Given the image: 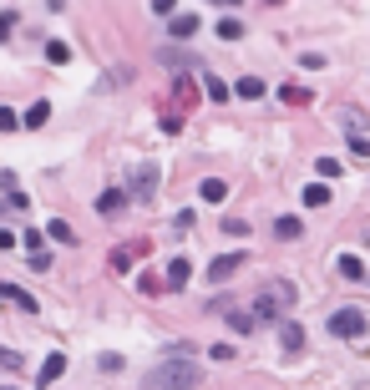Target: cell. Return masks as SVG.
<instances>
[{"instance_id":"1","label":"cell","mask_w":370,"mask_h":390,"mask_svg":"<svg viewBox=\"0 0 370 390\" xmlns=\"http://www.w3.org/2000/svg\"><path fill=\"white\" fill-rule=\"evenodd\" d=\"M198 365L193 360H163L158 370L142 380V390H198Z\"/></svg>"},{"instance_id":"2","label":"cell","mask_w":370,"mask_h":390,"mask_svg":"<svg viewBox=\"0 0 370 390\" xmlns=\"http://www.w3.org/2000/svg\"><path fill=\"white\" fill-rule=\"evenodd\" d=\"M198 102V86H193V76H178L172 81V102L163 106V132H183V112Z\"/></svg>"},{"instance_id":"3","label":"cell","mask_w":370,"mask_h":390,"mask_svg":"<svg viewBox=\"0 0 370 390\" xmlns=\"http://www.w3.org/2000/svg\"><path fill=\"white\" fill-rule=\"evenodd\" d=\"M289 305H294V284H264L259 289V299H254V319H279V314H289Z\"/></svg>"},{"instance_id":"4","label":"cell","mask_w":370,"mask_h":390,"mask_svg":"<svg viewBox=\"0 0 370 390\" xmlns=\"http://www.w3.org/2000/svg\"><path fill=\"white\" fill-rule=\"evenodd\" d=\"M365 330H370V319H365V309H355V305H345V309L330 314V335H340V340H360Z\"/></svg>"},{"instance_id":"5","label":"cell","mask_w":370,"mask_h":390,"mask_svg":"<svg viewBox=\"0 0 370 390\" xmlns=\"http://www.w3.org/2000/svg\"><path fill=\"white\" fill-rule=\"evenodd\" d=\"M238 264H244V253H224V258H213V264H208V279H213V284H224V279L238 274Z\"/></svg>"},{"instance_id":"6","label":"cell","mask_w":370,"mask_h":390,"mask_svg":"<svg viewBox=\"0 0 370 390\" xmlns=\"http://www.w3.org/2000/svg\"><path fill=\"white\" fill-rule=\"evenodd\" d=\"M122 208H127V193H122V188H107L102 198H97V213H102V218H117Z\"/></svg>"},{"instance_id":"7","label":"cell","mask_w":370,"mask_h":390,"mask_svg":"<svg viewBox=\"0 0 370 390\" xmlns=\"http://www.w3.org/2000/svg\"><path fill=\"white\" fill-rule=\"evenodd\" d=\"M188 279H193V264H188V258L178 253V258H172V264H167V274H163V284H167V289H183Z\"/></svg>"},{"instance_id":"8","label":"cell","mask_w":370,"mask_h":390,"mask_svg":"<svg viewBox=\"0 0 370 390\" xmlns=\"http://www.w3.org/2000/svg\"><path fill=\"white\" fill-rule=\"evenodd\" d=\"M61 370H67V355H46V360H41V370H36V385H56Z\"/></svg>"},{"instance_id":"9","label":"cell","mask_w":370,"mask_h":390,"mask_svg":"<svg viewBox=\"0 0 370 390\" xmlns=\"http://www.w3.org/2000/svg\"><path fill=\"white\" fill-rule=\"evenodd\" d=\"M167 31H172V41H188V36H198V15H193V11L172 15V20H167Z\"/></svg>"},{"instance_id":"10","label":"cell","mask_w":370,"mask_h":390,"mask_svg":"<svg viewBox=\"0 0 370 390\" xmlns=\"http://www.w3.org/2000/svg\"><path fill=\"white\" fill-rule=\"evenodd\" d=\"M0 299H6V305H15V309H26V314H36V294L15 289V284H0Z\"/></svg>"},{"instance_id":"11","label":"cell","mask_w":370,"mask_h":390,"mask_svg":"<svg viewBox=\"0 0 370 390\" xmlns=\"http://www.w3.org/2000/svg\"><path fill=\"white\" fill-rule=\"evenodd\" d=\"M152 188H158V167H137L132 172V193L137 198H152Z\"/></svg>"},{"instance_id":"12","label":"cell","mask_w":370,"mask_h":390,"mask_svg":"<svg viewBox=\"0 0 370 390\" xmlns=\"http://www.w3.org/2000/svg\"><path fill=\"white\" fill-rule=\"evenodd\" d=\"M279 344H285L289 355H294V350H304V330H299V324H289V319H285V324H279Z\"/></svg>"},{"instance_id":"13","label":"cell","mask_w":370,"mask_h":390,"mask_svg":"<svg viewBox=\"0 0 370 390\" xmlns=\"http://www.w3.org/2000/svg\"><path fill=\"white\" fill-rule=\"evenodd\" d=\"M137 253H142V244H127V249H117V253H112V274H127V269L137 264Z\"/></svg>"},{"instance_id":"14","label":"cell","mask_w":370,"mask_h":390,"mask_svg":"<svg viewBox=\"0 0 370 390\" xmlns=\"http://www.w3.org/2000/svg\"><path fill=\"white\" fill-rule=\"evenodd\" d=\"M264 92H269V86L259 81V76H244V81L233 86V97H244V102H259V97H264Z\"/></svg>"},{"instance_id":"15","label":"cell","mask_w":370,"mask_h":390,"mask_svg":"<svg viewBox=\"0 0 370 390\" xmlns=\"http://www.w3.org/2000/svg\"><path fill=\"white\" fill-rule=\"evenodd\" d=\"M46 238H56V244H76V228H71L67 218H51V223H46Z\"/></svg>"},{"instance_id":"16","label":"cell","mask_w":370,"mask_h":390,"mask_svg":"<svg viewBox=\"0 0 370 390\" xmlns=\"http://www.w3.org/2000/svg\"><path fill=\"white\" fill-rule=\"evenodd\" d=\"M299 233H304L299 218H289V213H285V218H274V238H285V244H289V238H299Z\"/></svg>"},{"instance_id":"17","label":"cell","mask_w":370,"mask_h":390,"mask_svg":"<svg viewBox=\"0 0 370 390\" xmlns=\"http://www.w3.org/2000/svg\"><path fill=\"white\" fill-rule=\"evenodd\" d=\"M279 97H285L289 106H310V86H299V81H289V86H279Z\"/></svg>"},{"instance_id":"18","label":"cell","mask_w":370,"mask_h":390,"mask_svg":"<svg viewBox=\"0 0 370 390\" xmlns=\"http://www.w3.org/2000/svg\"><path fill=\"white\" fill-rule=\"evenodd\" d=\"M203 92H208L213 102H228V97H233V86H224V81L213 76V71H203Z\"/></svg>"},{"instance_id":"19","label":"cell","mask_w":370,"mask_h":390,"mask_svg":"<svg viewBox=\"0 0 370 390\" xmlns=\"http://www.w3.org/2000/svg\"><path fill=\"white\" fill-rule=\"evenodd\" d=\"M228 198V183L224 178H203V203H224Z\"/></svg>"},{"instance_id":"20","label":"cell","mask_w":370,"mask_h":390,"mask_svg":"<svg viewBox=\"0 0 370 390\" xmlns=\"http://www.w3.org/2000/svg\"><path fill=\"white\" fill-rule=\"evenodd\" d=\"M324 203H330V188H324V183H310V188H304V208H324Z\"/></svg>"},{"instance_id":"21","label":"cell","mask_w":370,"mask_h":390,"mask_svg":"<svg viewBox=\"0 0 370 390\" xmlns=\"http://www.w3.org/2000/svg\"><path fill=\"white\" fill-rule=\"evenodd\" d=\"M46 117H51V102H36V106H31V112H26V117H20V122H26V127H31V132H36V127H41V122H46Z\"/></svg>"},{"instance_id":"22","label":"cell","mask_w":370,"mask_h":390,"mask_svg":"<svg viewBox=\"0 0 370 390\" xmlns=\"http://www.w3.org/2000/svg\"><path fill=\"white\" fill-rule=\"evenodd\" d=\"M228 324H233V335H249L259 319H254V314H244V309H228Z\"/></svg>"},{"instance_id":"23","label":"cell","mask_w":370,"mask_h":390,"mask_svg":"<svg viewBox=\"0 0 370 390\" xmlns=\"http://www.w3.org/2000/svg\"><path fill=\"white\" fill-rule=\"evenodd\" d=\"M46 56H51V67H67V61H71V46H67V41H51Z\"/></svg>"},{"instance_id":"24","label":"cell","mask_w":370,"mask_h":390,"mask_svg":"<svg viewBox=\"0 0 370 390\" xmlns=\"http://www.w3.org/2000/svg\"><path fill=\"white\" fill-rule=\"evenodd\" d=\"M137 289H142V294H163L167 284H163V279H158V274L147 269V274H137Z\"/></svg>"},{"instance_id":"25","label":"cell","mask_w":370,"mask_h":390,"mask_svg":"<svg viewBox=\"0 0 370 390\" xmlns=\"http://www.w3.org/2000/svg\"><path fill=\"white\" fill-rule=\"evenodd\" d=\"M340 274H345V279H360L365 269H360V258H355V253H340Z\"/></svg>"},{"instance_id":"26","label":"cell","mask_w":370,"mask_h":390,"mask_svg":"<svg viewBox=\"0 0 370 390\" xmlns=\"http://www.w3.org/2000/svg\"><path fill=\"white\" fill-rule=\"evenodd\" d=\"M219 36H224V41H238V36H244V26H238L233 15H224V20H219Z\"/></svg>"},{"instance_id":"27","label":"cell","mask_w":370,"mask_h":390,"mask_svg":"<svg viewBox=\"0 0 370 390\" xmlns=\"http://www.w3.org/2000/svg\"><path fill=\"white\" fill-rule=\"evenodd\" d=\"M315 172H320V178H340V162H335V158H320Z\"/></svg>"},{"instance_id":"28","label":"cell","mask_w":370,"mask_h":390,"mask_svg":"<svg viewBox=\"0 0 370 390\" xmlns=\"http://www.w3.org/2000/svg\"><path fill=\"white\" fill-rule=\"evenodd\" d=\"M15 127H20V117L11 112V106H0V132H15Z\"/></svg>"},{"instance_id":"29","label":"cell","mask_w":370,"mask_h":390,"mask_svg":"<svg viewBox=\"0 0 370 390\" xmlns=\"http://www.w3.org/2000/svg\"><path fill=\"white\" fill-rule=\"evenodd\" d=\"M163 61H167V67H178V71H183V67H193V61H188L183 51H163Z\"/></svg>"},{"instance_id":"30","label":"cell","mask_w":370,"mask_h":390,"mask_svg":"<svg viewBox=\"0 0 370 390\" xmlns=\"http://www.w3.org/2000/svg\"><path fill=\"white\" fill-rule=\"evenodd\" d=\"M0 370H20V355L15 350H0Z\"/></svg>"},{"instance_id":"31","label":"cell","mask_w":370,"mask_h":390,"mask_svg":"<svg viewBox=\"0 0 370 390\" xmlns=\"http://www.w3.org/2000/svg\"><path fill=\"white\" fill-rule=\"evenodd\" d=\"M350 153L355 158H370V137H350Z\"/></svg>"},{"instance_id":"32","label":"cell","mask_w":370,"mask_h":390,"mask_svg":"<svg viewBox=\"0 0 370 390\" xmlns=\"http://www.w3.org/2000/svg\"><path fill=\"white\" fill-rule=\"evenodd\" d=\"M172 6H178V0H152V11H158V15H167V20H172Z\"/></svg>"},{"instance_id":"33","label":"cell","mask_w":370,"mask_h":390,"mask_svg":"<svg viewBox=\"0 0 370 390\" xmlns=\"http://www.w3.org/2000/svg\"><path fill=\"white\" fill-rule=\"evenodd\" d=\"M11 26H15V15L6 11V15H0V41H6V36H11Z\"/></svg>"},{"instance_id":"34","label":"cell","mask_w":370,"mask_h":390,"mask_svg":"<svg viewBox=\"0 0 370 390\" xmlns=\"http://www.w3.org/2000/svg\"><path fill=\"white\" fill-rule=\"evenodd\" d=\"M0 249H15V233H6V228H0Z\"/></svg>"},{"instance_id":"35","label":"cell","mask_w":370,"mask_h":390,"mask_svg":"<svg viewBox=\"0 0 370 390\" xmlns=\"http://www.w3.org/2000/svg\"><path fill=\"white\" fill-rule=\"evenodd\" d=\"M51 11H67V0H51Z\"/></svg>"},{"instance_id":"36","label":"cell","mask_w":370,"mask_h":390,"mask_svg":"<svg viewBox=\"0 0 370 390\" xmlns=\"http://www.w3.org/2000/svg\"><path fill=\"white\" fill-rule=\"evenodd\" d=\"M224 6H238V0H224Z\"/></svg>"},{"instance_id":"37","label":"cell","mask_w":370,"mask_h":390,"mask_svg":"<svg viewBox=\"0 0 370 390\" xmlns=\"http://www.w3.org/2000/svg\"><path fill=\"white\" fill-rule=\"evenodd\" d=\"M0 390H15V385H0Z\"/></svg>"},{"instance_id":"38","label":"cell","mask_w":370,"mask_h":390,"mask_svg":"<svg viewBox=\"0 0 370 390\" xmlns=\"http://www.w3.org/2000/svg\"><path fill=\"white\" fill-rule=\"evenodd\" d=\"M274 6H279V0H274Z\"/></svg>"}]
</instances>
